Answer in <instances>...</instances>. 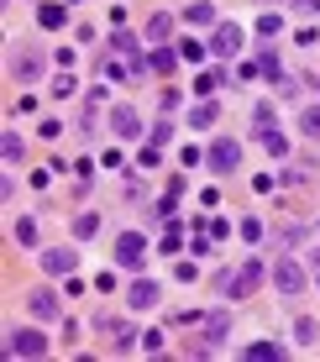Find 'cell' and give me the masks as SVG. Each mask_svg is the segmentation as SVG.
I'll return each instance as SVG.
<instances>
[{
	"label": "cell",
	"mask_w": 320,
	"mask_h": 362,
	"mask_svg": "<svg viewBox=\"0 0 320 362\" xmlns=\"http://www.w3.org/2000/svg\"><path fill=\"white\" fill-rule=\"evenodd\" d=\"M263 279H268V268H263V257H247L237 273H220V289H226L231 299H247L263 289Z\"/></svg>",
	"instance_id": "cell-1"
},
{
	"label": "cell",
	"mask_w": 320,
	"mask_h": 362,
	"mask_svg": "<svg viewBox=\"0 0 320 362\" xmlns=\"http://www.w3.org/2000/svg\"><path fill=\"white\" fill-rule=\"evenodd\" d=\"M200 331H205V341L194 346V357L215 352V346L226 341V336H231V315H226V310H215V315H205V320H200Z\"/></svg>",
	"instance_id": "cell-2"
},
{
	"label": "cell",
	"mask_w": 320,
	"mask_h": 362,
	"mask_svg": "<svg viewBox=\"0 0 320 362\" xmlns=\"http://www.w3.org/2000/svg\"><path fill=\"white\" fill-rule=\"evenodd\" d=\"M142 257H147V236L142 231H121L116 236V263L121 268H142Z\"/></svg>",
	"instance_id": "cell-3"
},
{
	"label": "cell",
	"mask_w": 320,
	"mask_h": 362,
	"mask_svg": "<svg viewBox=\"0 0 320 362\" xmlns=\"http://www.w3.org/2000/svg\"><path fill=\"white\" fill-rule=\"evenodd\" d=\"M6 352H11V357H42V352H47V336L32 331V326H27V331H11V336H6Z\"/></svg>",
	"instance_id": "cell-4"
},
{
	"label": "cell",
	"mask_w": 320,
	"mask_h": 362,
	"mask_svg": "<svg viewBox=\"0 0 320 362\" xmlns=\"http://www.w3.org/2000/svg\"><path fill=\"white\" fill-rule=\"evenodd\" d=\"M273 289L278 294H304V268L294 257H278L273 263Z\"/></svg>",
	"instance_id": "cell-5"
},
{
	"label": "cell",
	"mask_w": 320,
	"mask_h": 362,
	"mask_svg": "<svg viewBox=\"0 0 320 362\" xmlns=\"http://www.w3.org/2000/svg\"><path fill=\"white\" fill-rule=\"evenodd\" d=\"M205 163H211L215 173H231V168L242 163V147L231 142V136H215V142H211V153H205Z\"/></svg>",
	"instance_id": "cell-6"
},
{
	"label": "cell",
	"mask_w": 320,
	"mask_h": 362,
	"mask_svg": "<svg viewBox=\"0 0 320 362\" xmlns=\"http://www.w3.org/2000/svg\"><path fill=\"white\" fill-rule=\"evenodd\" d=\"M11 74H16L21 84H37V74H42V53H37V47H21V53L11 58Z\"/></svg>",
	"instance_id": "cell-7"
},
{
	"label": "cell",
	"mask_w": 320,
	"mask_h": 362,
	"mask_svg": "<svg viewBox=\"0 0 320 362\" xmlns=\"http://www.w3.org/2000/svg\"><path fill=\"white\" fill-rule=\"evenodd\" d=\"M211 47H215L220 58H237V53H242V27L220 21V27H215V37H211Z\"/></svg>",
	"instance_id": "cell-8"
},
{
	"label": "cell",
	"mask_w": 320,
	"mask_h": 362,
	"mask_svg": "<svg viewBox=\"0 0 320 362\" xmlns=\"http://www.w3.org/2000/svg\"><path fill=\"white\" fill-rule=\"evenodd\" d=\"M158 299H163V289H158L153 279H137V284L126 289V305H131V310H153Z\"/></svg>",
	"instance_id": "cell-9"
},
{
	"label": "cell",
	"mask_w": 320,
	"mask_h": 362,
	"mask_svg": "<svg viewBox=\"0 0 320 362\" xmlns=\"http://www.w3.org/2000/svg\"><path fill=\"white\" fill-rule=\"evenodd\" d=\"M110 132H116V136H142V116L131 105H116V110H110Z\"/></svg>",
	"instance_id": "cell-10"
},
{
	"label": "cell",
	"mask_w": 320,
	"mask_h": 362,
	"mask_svg": "<svg viewBox=\"0 0 320 362\" xmlns=\"http://www.w3.org/2000/svg\"><path fill=\"white\" fill-rule=\"evenodd\" d=\"M42 268H47V273H64V279H69V273L79 268V252H69V247H53V252H42Z\"/></svg>",
	"instance_id": "cell-11"
},
{
	"label": "cell",
	"mask_w": 320,
	"mask_h": 362,
	"mask_svg": "<svg viewBox=\"0 0 320 362\" xmlns=\"http://www.w3.org/2000/svg\"><path fill=\"white\" fill-rule=\"evenodd\" d=\"M27 305H32V315H37V320H53V315H58V294H53V289H32V294H27Z\"/></svg>",
	"instance_id": "cell-12"
},
{
	"label": "cell",
	"mask_w": 320,
	"mask_h": 362,
	"mask_svg": "<svg viewBox=\"0 0 320 362\" xmlns=\"http://www.w3.org/2000/svg\"><path fill=\"white\" fill-rule=\"evenodd\" d=\"M168 32H174V16L168 11H158V16H147V47H163Z\"/></svg>",
	"instance_id": "cell-13"
},
{
	"label": "cell",
	"mask_w": 320,
	"mask_h": 362,
	"mask_svg": "<svg viewBox=\"0 0 320 362\" xmlns=\"http://www.w3.org/2000/svg\"><path fill=\"white\" fill-rule=\"evenodd\" d=\"M174 64H179V53H168V47H153V53H147V69L153 74H174Z\"/></svg>",
	"instance_id": "cell-14"
},
{
	"label": "cell",
	"mask_w": 320,
	"mask_h": 362,
	"mask_svg": "<svg viewBox=\"0 0 320 362\" xmlns=\"http://www.w3.org/2000/svg\"><path fill=\"white\" fill-rule=\"evenodd\" d=\"M257 136H263V147H268L273 158H284V153H289V142H284V132H278V127H257Z\"/></svg>",
	"instance_id": "cell-15"
},
{
	"label": "cell",
	"mask_w": 320,
	"mask_h": 362,
	"mask_svg": "<svg viewBox=\"0 0 320 362\" xmlns=\"http://www.w3.org/2000/svg\"><path fill=\"white\" fill-rule=\"evenodd\" d=\"M184 21H189V27H211L215 21V11H211V0H194L189 11H184Z\"/></svg>",
	"instance_id": "cell-16"
},
{
	"label": "cell",
	"mask_w": 320,
	"mask_h": 362,
	"mask_svg": "<svg viewBox=\"0 0 320 362\" xmlns=\"http://www.w3.org/2000/svg\"><path fill=\"white\" fill-rule=\"evenodd\" d=\"M37 21H42L47 32H58V27H64V21H69V11H64V6H53V0H47V6L37 11Z\"/></svg>",
	"instance_id": "cell-17"
},
{
	"label": "cell",
	"mask_w": 320,
	"mask_h": 362,
	"mask_svg": "<svg viewBox=\"0 0 320 362\" xmlns=\"http://www.w3.org/2000/svg\"><path fill=\"white\" fill-rule=\"evenodd\" d=\"M220 84H226V74L211 69V74H200V79H194V95H205V100H211V95L220 90Z\"/></svg>",
	"instance_id": "cell-18"
},
{
	"label": "cell",
	"mask_w": 320,
	"mask_h": 362,
	"mask_svg": "<svg viewBox=\"0 0 320 362\" xmlns=\"http://www.w3.org/2000/svg\"><path fill=\"white\" fill-rule=\"evenodd\" d=\"M278 357H284V352H278L273 341H252L247 346V362H278Z\"/></svg>",
	"instance_id": "cell-19"
},
{
	"label": "cell",
	"mask_w": 320,
	"mask_h": 362,
	"mask_svg": "<svg viewBox=\"0 0 320 362\" xmlns=\"http://www.w3.org/2000/svg\"><path fill=\"white\" fill-rule=\"evenodd\" d=\"M95 231H100V216H95V210L73 216V236H79V242H84V236H95Z\"/></svg>",
	"instance_id": "cell-20"
},
{
	"label": "cell",
	"mask_w": 320,
	"mask_h": 362,
	"mask_svg": "<svg viewBox=\"0 0 320 362\" xmlns=\"http://www.w3.org/2000/svg\"><path fill=\"white\" fill-rule=\"evenodd\" d=\"M215 121V100H200V105L189 110V127H211Z\"/></svg>",
	"instance_id": "cell-21"
},
{
	"label": "cell",
	"mask_w": 320,
	"mask_h": 362,
	"mask_svg": "<svg viewBox=\"0 0 320 362\" xmlns=\"http://www.w3.org/2000/svg\"><path fill=\"white\" fill-rule=\"evenodd\" d=\"M300 132L310 136V142H320V105H310V110L300 116Z\"/></svg>",
	"instance_id": "cell-22"
},
{
	"label": "cell",
	"mask_w": 320,
	"mask_h": 362,
	"mask_svg": "<svg viewBox=\"0 0 320 362\" xmlns=\"http://www.w3.org/2000/svg\"><path fill=\"white\" fill-rule=\"evenodd\" d=\"M257 32H263V37H278V32H284V16H278V11H263V16H257Z\"/></svg>",
	"instance_id": "cell-23"
},
{
	"label": "cell",
	"mask_w": 320,
	"mask_h": 362,
	"mask_svg": "<svg viewBox=\"0 0 320 362\" xmlns=\"http://www.w3.org/2000/svg\"><path fill=\"white\" fill-rule=\"evenodd\" d=\"M0 153H6V163H21V136L6 132V136H0Z\"/></svg>",
	"instance_id": "cell-24"
},
{
	"label": "cell",
	"mask_w": 320,
	"mask_h": 362,
	"mask_svg": "<svg viewBox=\"0 0 320 362\" xmlns=\"http://www.w3.org/2000/svg\"><path fill=\"white\" fill-rule=\"evenodd\" d=\"M73 90H79V79H73V74L64 69V74H58V79H53V95H58V100H69Z\"/></svg>",
	"instance_id": "cell-25"
},
{
	"label": "cell",
	"mask_w": 320,
	"mask_h": 362,
	"mask_svg": "<svg viewBox=\"0 0 320 362\" xmlns=\"http://www.w3.org/2000/svg\"><path fill=\"white\" fill-rule=\"evenodd\" d=\"M95 331H100V336H121V331H126V326H121V320H116V315H105V310H100V315H95Z\"/></svg>",
	"instance_id": "cell-26"
},
{
	"label": "cell",
	"mask_w": 320,
	"mask_h": 362,
	"mask_svg": "<svg viewBox=\"0 0 320 362\" xmlns=\"http://www.w3.org/2000/svg\"><path fill=\"white\" fill-rule=\"evenodd\" d=\"M184 247V226H174V221H168V231H163V252H179Z\"/></svg>",
	"instance_id": "cell-27"
},
{
	"label": "cell",
	"mask_w": 320,
	"mask_h": 362,
	"mask_svg": "<svg viewBox=\"0 0 320 362\" xmlns=\"http://www.w3.org/2000/svg\"><path fill=\"white\" fill-rule=\"evenodd\" d=\"M16 242H21V247H32V242H37V221H27V216L16 221Z\"/></svg>",
	"instance_id": "cell-28"
},
{
	"label": "cell",
	"mask_w": 320,
	"mask_h": 362,
	"mask_svg": "<svg viewBox=\"0 0 320 362\" xmlns=\"http://www.w3.org/2000/svg\"><path fill=\"white\" fill-rule=\"evenodd\" d=\"M315 336H320V326H315V320H300V326H294V341H304V346H310Z\"/></svg>",
	"instance_id": "cell-29"
},
{
	"label": "cell",
	"mask_w": 320,
	"mask_h": 362,
	"mask_svg": "<svg viewBox=\"0 0 320 362\" xmlns=\"http://www.w3.org/2000/svg\"><path fill=\"white\" fill-rule=\"evenodd\" d=\"M242 236H247V242H263V221L247 216V221H242Z\"/></svg>",
	"instance_id": "cell-30"
},
{
	"label": "cell",
	"mask_w": 320,
	"mask_h": 362,
	"mask_svg": "<svg viewBox=\"0 0 320 362\" xmlns=\"http://www.w3.org/2000/svg\"><path fill=\"white\" fill-rule=\"evenodd\" d=\"M153 221H174V194H168V199H158V205H153Z\"/></svg>",
	"instance_id": "cell-31"
},
{
	"label": "cell",
	"mask_w": 320,
	"mask_h": 362,
	"mask_svg": "<svg viewBox=\"0 0 320 362\" xmlns=\"http://www.w3.org/2000/svg\"><path fill=\"white\" fill-rule=\"evenodd\" d=\"M179 58H189V64H200V58H205V47H200V42H179Z\"/></svg>",
	"instance_id": "cell-32"
},
{
	"label": "cell",
	"mask_w": 320,
	"mask_h": 362,
	"mask_svg": "<svg viewBox=\"0 0 320 362\" xmlns=\"http://www.w3.org/2000/svg\"><path fill=\"white\" fill-rule=\"evenodd\" d=\"M168 136H174V121H158V127H153V147H163Z\"/></svg>",
	"instance_id": "cell-33"
},
{
	"label": "cell",
	"mask_w": 320,
	"mask_h": 362,
	"mask_svg": "<svg viewBox=\"0 0 320 362\" xmlns=\"http://www.w3.org/2000/svg\"><path fill=\"white\" fill-rule=\"evenodd\" d=\"M142 346L147 352H163V331H142Z\"/></svg>",
	"instance_id": "cell-34"
},
{
	"label": "cell",
	"mask_w": 320,
	"mask_h": 362,
	"mask_svg": "<svg viewBox=\"0 0 320 362\" xmlns=\"http://www.w3.org/2000/svg\"><path fill=\"white\" fill-rule=\"evenodd\" d=\"M137 168H158V147H142V153H137Z\"/></svg>",
	"instance_id": "cell-35"
},
{
	"label": "cell",
	"mask_w": 320,
	"mask_h": 362,
	"mask_svg": "<svg viewBox=\"0 0 320 362\" xmlns=\"http://www.w3.org/2000/svg\"><path fill=\"white\" fill-rule=\"evenodd\" d=\"M310 84H315V90H320V64H315V69H310Z\"/></svg>",
	"instance_id": "cell-36"
}]
</instances>
